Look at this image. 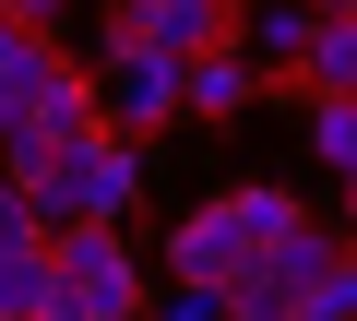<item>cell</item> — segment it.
Returning a JSON list of instances; mask_svg holds the SVG:
<instances>
[{
  "instance_id": "1",
  "label": "cell",
  "mask_w": 357,
  "mask_h": 321,
  "mask_svg": "<svg viewBox=\"0 0 357 321\" xmlns=\"http://www.w3.org/2000/svg\"><path fill=\"white\" fill-rule=\"evenodd\" d=\"M143 191V143H119V131H84L72 155H60V179H36L24 203H36V226L60 238V226H119V203Z\"/></svg>"
},
{
  "instance_id": "2",
  "label": "cell",
  "mask_w": 357,
  "mask_h": 321,
  "mask_svg": "<svg viewBox=\"0 0 357 321\" xmlns=\"http://www.w3.org/2000/svg\"><path fill=\"white\" fill-rule=\"evenodd\" d=\"M60 309L72 321H143V274L119 250V226H60Z\"/></svg>"
},
{
  "instance_id": "3",
  "label": "cell",
  "mask_w": 357,
  "mask_h": 321,
  "mask_svg": "<svg viewBox=\"0 0 357 321\" xmlns=\"http://www.w3.org/2000/svg\"><path fill=\"white\" fill-rule=\"evenodd\" d=\"M96 107H107V131H119V143H143V131H167V119H191V60L107 48V84H96Z\"/></svg>"
},
{
  "instance_id": "4",
  "label": "cell",
  "mask_w": 357,
  "mask_h": 321,
  "mask_svg": "<svg viewBox=\"0 0 357 321\" xmlns=\"http://www.w3.org/2000/svg\"><path fill=\"white\" fill-rule=\"evenodd\" d=\"M227 0H119L107 13V48H155V60H215L227 48Z\"/></svg>"
},
{
  "instance_id": "5",
  "label": "cell",
  "mask_w": 357,
  "mask_h": 321,
  "mask_svg": "<svg viewBox=\"0 0 357 321\" xmlns=\"http://www.w3.org/2000/svg\"><path fill=\"white\" fill-rule=\"evenodd\" d=\"M238 262H262V250L238 238V214H227V191L178 214V238H167V274H178V285H227Z\"/></svg>"
},
{
  "instance_id": "6",
  "label": "cell",
  "mask_w": 357,
  "mask_h": 321,
  "mask_svg": "<svg viewBox=\"0 0 357 321\" xmlns=\"http://www.w3.org/2000/svg\"><path fill=\"white\" fill-rule=\"evenodd\" d=\"M60 36H36V24H0V119H36L48 95H60Z\"/></svg>"
},
{
  "instance_id": "7",
  "label": "cell",
  "mask_w": 357,
  "mask_h": 321,
  "mask_svg": "<svg viewBox=\"0 0 357 321\" xmlns=\"http://www.w3.org/2000/svg\"><path fill=\"white\" fill-rule=\"evenodd\" d=\"M310 36H321L310 0H250V13H238V60H250V72H298Z\"/></svg>"
},
{
  "instance_id": "8",
  "label": "cell",
  "mask_w": 357,
  "mask_h": 321,
  "mask_svg": "<svg viewBox=\"0 0 357 321\" xmlns=\"http://www.w3.org/2000/svg\"><path fill=\"white\" fill-rule=\"evenodd\" d=\"M0 321H72V309H60V250H48V238L0 250Z\"/></svg>"
},
{
  "instance_id": "9",
  "label": "cell",
  "mask_w": 357,
  "mask_h": 321,
  "mask_svg": "<svg viewBox=\"0 0 357 321\" xmlns=\"http://www.w3.org/2000/svg\"><path fill=\"white\" fill-rule=\"evenodd\" d=\"M227 214H238V238H250V250H298V238H310L298 191H274V179H238V191H227Z\"/></svg>"
},
{
  "instance_id": "10",
  "label": "cell",
  "mask_w": 357,
  "mask_h": 321,
  "mask_svg": "<svg viewBox=\"0 0 357 321\" xmlns=\"http://www.w3.org/2000/svg\"><path fill=\"white\" fill-rule=\"evenodd\" d=\"M262 95V72L238 60V48H215V60H191V119H238Z\"/></svg>"
},
{
  "instance_id": "11",
  "label": "cell",
  "mask_w": 357,
  "mask_h": 321,
  "mask_svg": "<svg viewBox=\"0 0 357 321\" xmlns=\"http://www.w3.org/2000/svg\"><path fill=\"white\" fill-rule=\"evenodd\" d=\"M310 155L333 179H357V95H310Z\"/></svg>"
},
{
  "instance_id": "12",
  "label": "cell",
  "mask_w": 357,
  "mask_h": 321,
  "mask_svg": "<svg viewBox=\"0 0 357 321\" xmlns=\"http://www.w3.org/2000/svg\"><path fill=\"white\" fill-rule=\"evenodd\" d=\"M298 84H310V95H357V24H321L310 60H298Z\"/></svg>"
},
{
  "instance_id": "13",
  "label": "cell",
  "mask_w": 357,
  "mask_h": 321,
  "mask_svg": "<svg viewBox=\"0 0 357 321\" xmlns=\"http://www.w3.org/2000/svg\"><path fill=\"white\" fill-rule=\"evenodd\" d=\"M298 321H357V250H333V262L298 285Z\"/></svg>"
},
{
  "instance_id": "14",
  "label": "cell",
  "mask_w": 357,
  "mask_h": 321,
  "mask_svg": "<svg viewBox=\"0 0 357 321\" xmlns=\"http://www.w3.org/2000/svg\"><path fill=\"white\" fill-rule=\"evenodd\" d=\"M143 321H227V285H178V297H155Z\"/></svg>"
},
{
  "instance_id": "15",
  "label": "cell",
  "mask_w": 357,
  "mask_h": 321,
  "mask_svg": "<svg viewBox=\"0 0 357 321\" xmlns=\"http://www.w3.org/2000/svg\"><path fill=\"white\" fill-rule=\"evenodd\" d=\"M60 13H72V0H13V24H36V36H48Z\"/></svg>"
},
{
  "instance_id": "16",
  "label": "cell",
  "mask_w": 357,
  "mask_h": 321,
  "mask_svg": "<svg viewBox=\"0 0 357 321\" xmlns=\"http://www.w3.org/2000/svg\"><path fill=\"white\" fill-rule=\"evenodd\" d=\"M345 214H357V179H345Z\"/></svg>"
},
{
  "instance_id": "17",
  "label": "cell",
  "mask_w": 357,
  "mask_h": 321,
  "mask_svg": "<svg viewBox=\"0 0 357 321\" xmlns=\"http://www.w3.org/2000/svg\"><path fill=\"white\" fill-rule=\"evenodd\" d=\"M0 24H13V0H0Z\"/></svg>"
},
{
  "instance_id": "18",
  "label": "cell",
  "mask_w": 357,
  "mask_h": 321,
  "mask_svg": "<svg viewBox=\"0 0 357 321\" xmlns=\"http://www.w3.org/2000/svg\"><path fill=\"white\" fill-rule=\"evenodd\" d=\"M227 13H250V0H227Z\"/></svg>"
}]
</instances>
